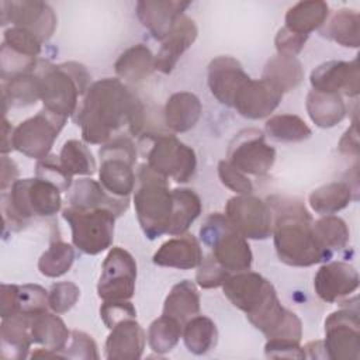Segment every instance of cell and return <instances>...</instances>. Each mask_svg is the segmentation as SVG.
Wrapping results in <instances>:
<instances>
[{
	"label": "cell",
	"instance_id": "6da1fadb",
	"mask_svg": "<svg viewBox=\"0 0 360 360\" xmlns=\"http://www.w3.org/2000/svg\"><path fill=\"white\" fill-rule=\"evenodd\" d=\"M143 112V104L127 84L120 79L104 77L90 84L72 117L86 143L104 145L122 127L131 135H139Z\"/></svg>",
	"mask_w": 360,
	"mask_h": 360
},
{
	"label": "cell",
	"instance_id": "7a4b0ae2",
	"mask_svg": "<svg viewBox=\"0 0 360 360\" xmlns=\"http://www.w3.org/2000/svg\"><path fill=\"white\" fill-rule=\"evenodd\" d=\"M222 288L225 297L267 339L301 340V319L281 305L273 284L259 273L246 270L231 274Z\"/></svg>",
	"mask_w": 360,
	"mask_h": 360
},
{
	"label": "cell",
	"instance_id": "3957f363",
	"mask_svg": "<svg viewBox=\"0 0 360 360\" xmlns=\"http://www.w3.org/2000/svg\"><path fill=\"white\" fill-rule=\"evenodd\" d=\"M269 207L274 212L273 242L278 259L294 267H308L329 260L314 233V219L305 205L295 198L273 195Z\"/></svg>",
	"mask_w": 360,
	"mask_h": 360
},
{
	"label": "cell",
	"instance_id": "277c9868",
	"mask_svg": "<svg viewBox=\"0 0 360 360\" xmlns=\"http://www.w3.org/2000/svg\"><path fill=\"white\" fill-rule=\"evenodd\" d=\"M34 73L44 108L63 118L76 112L79 97L84 96L90 87V75L86 66L77 62L53 65L39 59Z\"/></svg>",
	"mask_w": 360,
	"mask_h": 360
},
{
	"label": "cell",
	"instance_id": "5b68a950",
	"mask_svg": "<svg viewBox=\"0 0 360 360\" xmlns=\"http://www.w3.org/2000/svg\"><path fill=\"white\" fill-rule=\"evenodd\" d=\"M60 190L42 179L15 180L10 191L1 194L6 228L20 231L35 217H52L62 207Z\"/></svg>",
	"mask_w": 360,
	"mask_h": 360
},
{
	"label": "cell",
	"instance_id": "8992f818",
	"mask_svg": "<svg viewBox=\"0 0 360 360\" xmlns=\"http://www.w3.org/2000/svg\"><path fill=\"white\" fill-rule=\"evenodd\" d=\"M138 222L148 239L167 233L172 219L173 198L167 179L153 172L146 163L138 169V188L134 194Z\"/></svg>",
	"mask_w": 360,
	"mask_h": 360
},
{
	"label": "cell",
	"instance_id": "52a82bcc",
	"mask_svg": "<svg viewBox=\"0 0 360 360\" xmlns=\"http://www.w3.org/2000/svg\"><path fill=\"white\" fill-rule=\"evenodd\" d=\"M201 242L211 249L212 257L231 274L250 270L253 255L242 236L221 212L210 214L200 228Z\"/></svg>",
	"mask_w": 360,
	"mask_h": 360
},
{
	"label": "cell",
	"instance_id": "ba28073f",
	"mask_svg": "<svg viewBox=\"0 0 360 360\" xmlns=\"http://www.w3.org/2000/svg\"><path fill=\"white\" fill-rule=\"evenodd\" d=\"M101 186L115 197H128L135 187L136 148L127 135H118L98 149Z\"/></svg>",
	"mask_w": 360,
	"mask_h": 360
},
{
	"label": "cell",
	"instance_id": "9c48e42d",
	"mask_svg": "<svg viewBox=\"0 0 360 360\" xmlns=\"http://www.w3.org/2000/svg\"><path fill=\"white\" fill-rule=\"evenodd\" d=\"M63 219L72 231L75 248L86 255H98L111 246L117 215L105 208L82 210L66 207L62 211Z\"/></svg>",
	"mask_w": 360,
	"mask_h": 360
},
{
	"label": "cell",
	"instance_id": "30bf717a",
	"mask_svg": "<svg viewBox=\"0 0 360 360\" xmlns=\"http://www.w3.org/2000/svg\"><path fill=\"white\" fill-rule=\"evenodd\" d=\"M148 166L163 177H172L177 183H187L195 173V152L172 134H148Z\"/></svg>",
	"mask_w": 360,
	"mask_h": 360
},
{
	"label": "cell",
	"instance_id": "8fae6325",
	"mask_svg": "<svg viewBox=\"0 0 360 360\" xmlns=\"http://www.w3.org/2000/svg\"><path fill=\"white\" fill-rule=\"evenodd\" d=\"M68 118L48 110L20 122L13 131V148L22 155L41 160L46 158Z\"/></svg>",
	"mask_w": 360,
	"mask_h": 360
},
{
	"label": "cell",
	"instance_id": "7c38bea8",
	"mask_svg": "<svg viewBox=\"0 0 360 360\" xmlns=\"http://www.w3.org/2000/svg\"><path fill=\"white\" fill-rule=\"evenodd\" d=\"M325 356L332 360L360 359V319L357 308H342L325 319Z\"/></svg>",
	"mask_w": 360,
	"mask_h": 360
},
{
	"label": "cell",
	"instance_id": "4fadbf2b",
	"mask_svg": "<svg viewBox=\"0 0 360 360\" xmlns=\"http://www.w3.org/2000/svg\"><path fill=\"white\" fill-rule=\"evenodd\" d=\"M228 162L245 174L264 176L276 162V149L266 142L260 129L248 128L229 143Z\"/></svg>",
	"mask_w": 360,
	"mask_h": 360
},
{
	"label": "cell",
	"instance_id": "5bb4252c",
	"mask_svg": "<svg viewBox=\"0 0 360 360\" xmlns=\"http://www.w3.org/2000/svg\"><path fill=\"white\" fill-rule=\"evenodd\" d=\"M225 215L232 226L246 239L263 240L271 235L273 212L266 201L250 194L228 200Z\"/></svg>",
	"mask_w": 360,
	"mask_h": 360
},
{
	"label": "cell",
	"instance_id": "9a60e30c",
	"mask_svg": "<svg viewBox=\"0 0 360 360\" xmlns=\"http://www.w3.org/2000/svg\"><path fill=\"white\" fill-rule=\"evenodd\" d=\"M136 263L129 252L112 248L103 262L97 294L103 301L129 300L135 292Z\"/></svg>",
	"mask_w": 360,
	"mask_h": 360
},
{
	"label": "cell",
	"instance_id": "2e32d148",
	"mask_svg": "<svg viewBox=\"0 0 360 360\" xmlns=\"http://www.w3.org/2000/svg\"><path fill=\"white\" fill-rule=\"evenodd\" d=\"M1 25L13 22L37 35L41 42L48 41L56 28V14L53 8L44 1H1L0 3Z\"/></svg>",
	"mask_w": 360,
	"mask_h": 360
},
{
	"label": "cell",
	"instance_id": "e0dca14e",
	"mask_svg": "<svg viewBox=\"0 0 360 360\" xmlns=\"http://www.w3.org/2000/svg\"><path fill=\"white\" fill-rule=\"evenodd\" d=\"M314 90L339 93L349 97H356L360 91L359 60L354 58L350 62L329 60L316 66L309 76Z\"/></svg>",
	"mask_w": 360,
	"mask_h": 360
},
{
	"label": "cell",
	"instance_id": "ac0fdd59",
	"mask_svg": "<svg viewBox=\"0 0 360 360\" xmlns=\"http://www.w3.org/2000/svg\"><path fill=\"white\" fill-rule=\"evenodd\" d=\"M283 94L263 79H249L233 97L232 107L236 112L249 120L269 117L280 104Z\"/></svg>",
	"mask_w": 360,
	"mask_h": 360
},
{
	"label": "cell",
	"instance_id": "d6986e66",
	"mask_svg": "<svg viewBox=\"0 0 360 360\" xmlns=\"http://www.w3.org/2000/svg\"><path fill=\"white\" fill-rule=\"evenodd\" d=\"M357 270L345 262H329L319 267L314 278V288L325 302H336L359 288Z\"/></svg>",
	"mask_w": 360,
	"mask_h": 360
},
{
	"label": "cell",
	"instance_id": "ffe728a7",
	"mask_svg": "<svg viewBox=\"0 0 360 360\" xmlns=\"http://www.w3.org/2000/svg\"><path fill=\"white\" fill-rule=\"evenodd\" d=\"M190 4L179 0H141L136 3V15L155 39L163 41Z\"/></svg>",
	"mask_w": 360,
	"mask_h": 360
},
{
	"label": "cell",
	"instance_id": "44dd1931",
	"mask_svg": "<svg viewBox=\"0 0 360 360\" xmlns=\"http://www.w3.org/2000/svg\"><path fill=\"white\" fill-rule=\"evenodd\" d=\"M249 79L240 62L232 56H217L208 65V87L212 96L228 107H232L235 94Z\"/></svg>",
	"mask_w": 360,
	"mask_h": 360
},
{
	"label": "cell",
	"instance_id": "7402d4cb",
	"mask_svg": "<svg viewBox=\"0 0 360 360\" xmlns=\"http://www.w3.org/2000/svg\"><path fill=\"white\" fill-rule=\"evenodd\" d=\"M198 34L194 20L183 14L172 32L162 41L160 49L155 56V70H159L165 75L172 73L176 68L181 55L193 45Z\"/></svg>",
	"mask_w": 360,
	"mask_h": 360
},
{
	"label": "cell",
	"instance_id": "603a6c76",
	"mask_svg": "<svg viewBox=\"0 0 360 360\" xmlns=\"http://www.w3.org/2000/svg\"><path fill=\"white\" fill-rule=\"evenodd\" d=\"M68 202L70 207L82 210L105 208L112 211L117 217H120L129 205L128 197L108 195L101 183L89 177L79 179L73 183L72 188H69Z\"/></svg>",
	"mask_w": 360,
	"mask_h": 360
},
{
	"label": "cell",
	"instance_id": "cb8c5ba5",
	"mask_svg": "<svg viewBox=\"0 0 360 360\" xmlns=\"http://www.w3.org/2000/svg\"><path fill=\"white\" fill-rule=\"evenodd\" d=\"M146 335L135 319L117 323L105 340V357L110 360H138L142 357Z\"/></svg>",
	"mask_w": 360,
	"mask_h": 360
},
{
	"label": "cell",
	"instance_id": "d4e9b609",
	"mask_svg": "<svg viewBox=\"0 0 360 360\" xmlns=\"http://www.w3.org/2000/svg\"><path fill=\"white\" fill-rule=\"evenodd\" d=\"M152 260L162 267L188 270L200 266L202 262V250L195 236L184 233L162 243Z\"/></svg>",
	"mask_w": 360,
	"mask_h": 360
},
{
	"label": "cell",
	"instance_id": "484cf974",
	"mask_svg": "<svg viewBox=\"0 0 360 360\" xmlns=\"http://www.w3.org/2000/svg\"><path fill=\"white\" fill-rule=\"evenodd\" d=\"M30 314H15L3 318L0 326L1 353L4 359H25L32 342Z\"/></svg>",
	"mask_w": 360,
	"mask_h": 360
},
{
	"label": "cell",
	"instance_id": "4316f807",
	"mask_svg": "<svg viewBox=\"0 0 360 360\" xmlns=\"http://www.w3.org/2000/svg\"><path fill=\"white\" fill-rule=\"evenodd\" d=\"M202 112L200 98L190 91L172 94L165 104V124L173 132H186L195 127Z\"/></svg>",
	"mask_w": 360,
	"mask_h": 360
},
{
	"label": "cell",
	"instance_id": "83f0119b",
	"mask_svg": "<svg viewBox=\"0 0 360 360\" xmlns=\"http://www.w3.org/2000/svg\"><path fill=\"white\" fill-rule=\"evenodd\" d=\"M58 315L59 314H55L53 311L48 312V309L37 314H30V328L34 343H38L45 349L62 353L70 339V330Z\"/></svg>",
	"mask_w": 360,
	"mask_h": 360
},
{
	"label": "cell",
	"instance_id": "f1b7e54d",
	"mask_svg": "<svg viewBox=\"0 0 360 360\" xmlns=\"http://www.w3.org/2000/svg\"><path fill=\"white\" fill-rule=\"evenodd\" d=\"M305 107L312 122L319 128H332L346 117V104L339 93L311 90L307 94Z\"/></svg>",
	"mask_w": 360,
	"mask_h": 360
},
{
	"label": "cell",
	"instance_id": "f546056e",
	"mask_svg": "<svg viewBox=\"0 0 360 360\" xmlns=\"http://www.w3.org/2000/svg\"><path fill=\"white\" fill-rule=\"evenodd\" d=\"M262 79L284 94L302 82L304 69L295 56L277 53L266 62Z\"/></svg>",
	"mask_w": 360,
	"mask_h": 360
},
{
	"label": "cell",
	"instance_id": "4dcf8cb0",
	"mask_svg": "<svg viewBox=\"0 0 360 360\" xmlns=\"http://www.w3.org/2000/svg\"><path fill=\"white\" fill-rule=\"evenodd\" d=\"M114 70L120 79L139 83L155 70V56L146 45H134L120 55Z\"/></svg>",
	"mask_w": 360,
	"mask_h": 360
},
{
	"label": "cell",
	"instance_id": "1f68e13d",
	"mask_svg": "<svg viewBox=\"0 0 360 360\" xmlns=\"http://www.w3.org/2000/svg\"><path fill=\"white\" fill-rule=\"evenodd\" d=\"M200 314V294L195 284L183 280L174 284L163 304V315L172 316L183 325Z\"/></svg>",
	"mask_w": 360,
	"mask_h": 360
},
{
	"label": "cell",
	"instance_id": "d6a6232c",
	"mask_svg": "<svg viewBox=\"0 0 360 360\" xmlns=\"http://www.w3.org/2000/svg\"><path fill=\"white\" fill-rule=\"evenodd\" d=\"M172 219L167 233L174 236L184 235L201 214V200L191 188H174L172 190Z\"/></svg>",
	"mask_w": 360,
	"mask_h": 360
},
{
	"label": "cell",
	"instance_id": "836d02e7",
	"mask_svg": "<svg viewBox=\"0 0 360 360\" xmlns=\"http://www.w3.org/2000/svg\"><path fill=\"white\" fill-rule=\"evenodd\" d=\"M329 15V6L325 1H300L288 8L285 14V25L288 30L309 35V32L321 28Z\"/></svg>",
	"mask_w": 360,
	"mask_h": 360
},
{
	"label": "cell",
	"instance_id": "e575fe53",
	"mask_svg": "<svg viewBox=\"0 0 360 360\" xmlns=\"http://www.w3.org/2000/svg\"><path fill=\"white\" fill-rule=\"evenodd\" d=\"M356 193L347 181H332L315 188L309 194L311 208L321 215L335 214L349 205L352 200H356Z\"/></svg>",
	"mask_w": 360,
	"mask_h": 360
},
{
	"label": "cell",
	"instance_id": "d590c367",
	"mask_svg": "<svg viewBox=\"0 0 360 360\" xmlns=\"http://www.w3.org/2000/svg\"><path fill=\"white\" fill-rule=\"evenodd\" d=\"M323 37L346 48L360 45V15L350 8L338 10L321 31Z\"/></svg>",
	"mask_w": 360,
	"mask_h": 360
},
{
	"label": "cell",
	"instance_id": "8d00e7d4",
	"mask_svg": "<svg viewBox=\"0 0 360 360\" xmlns=\"http://www.w3.org/2000/svg\"><path fill=\"white\" fill-rule=\"evenodd\" d=\"M181 336L187 350L200 356L215 347L218 330L212 319L204 315H195L183 325Z\"/></svg>",
	"mask_w": 360,
	"mask_h": 360
},
{
	"label": "cell",
	"instance_id": "74e56055",
	"mask_svg": "<svg viewBox=\"0 0 360 360\" xmlns=\"http://www.w3.org/2000/svg\"><path fill=\"white\" fill-rule=\"evenodd\" d=\"M1 93L4 107H25L35 104L39 100V89L34 70L1 80Z\"/></svg>",
	"mask_w": 360,
	"mask_h": 360
},
{
	"label": "cell",
	"instance_id": "f35d334b",
	"mask_svg": "<svg viewBox=\"0 0 360 360\" xmlns=\"http://www.w3.org/2000/svg\"><path fill=\"white\" fill-rule=\"evenodd\" d=\"M314 233L319 246L332 257L335 250L346 248L350 233L346 222L335 215H323L314 221Z\"/></svg>",
	"mask_w": 360,
	"mask_h": 360
},
{
	"label": "cell",
	"instance_id": "ab89813d",
	"mask_svg": "<svg viewBox=\"0 0 360 360\" xmlns=\"http://www.w3.org/2000/svg\"><path fill=\"white\" fill-rule=\"evenodd\" d=\"M266 134L278 142H302L312 134L307 122L294 114H278L264 124Z\"/></svg>",
	"mask_w": 360,
	"mask_h": 360
},
{
	"label": "cell",
	"instance_id": "60d3db41",
	"mask_svg": "<svg viewBox=\"0 0 360 360\" xmlns=\"http://www.w3.org/2000/svg\"><path fill=\"white\" fill-rule=\"evenodd\" d=\"M183 333V323L177 319L162 315L155 319L148 329V343L149 347L158 353H169L177 343Z\"/></svg>",
	"mask_w": 360,
	"mask_h": 360
},
{
	"label": "cell",
	"instance_id": "b9f144b4",
	"mask_svg": "<svg viewBox=\"0 0 360 360\" xmlns=\"http://www.w3.org/2000/svg\"><path fill=\"white\" fill-rule=\"evenodd\" d=\"M59 160L65 170L75 176H91L96 172V159L86 143L77 139H69L63 143Z\"/></svg>",
	"mask_w": 360,
	"mask_h": 360
},
{
	"label": "cell",
	"instance_id": "7bdbcfd3",
	"mask_svg": "<svg viewBox=\"0 0 360 360\" xmlns=\"http://www.w3.org/2000/svg\"><path fill=\"white\" fill-rule=\"evenodd\" d=\"M75 262V249L63 240H53L38 260V270L46 277H60L66 274Z\"/></svg>",
	"mask_w": 360,
	"mask_h": 360
},
{
	"label": "cell",
	"instance_id": "ee69618b",
	"mask_svg": "<svg viewBox=\"0 0 360 360\" xmlns=\"http://www.w3.org/2000/svg\"><path fill=\"white\" fill-rule=\"evenodd\" d=\"M3 44L11 51L37 59L41 53V39L31 31L21 27H10L4 31Z\"/></svg>",
	"mask_w": 360,
	"mask_h": 360
},
{
	"label": "cell",
	"instance_id": "f6af8a7d",
	"mask_svg": "<svg viewBox=\"0 0 360 360\" xmlns=\"http://www.w3.org/2000/svg\"><path fill=\"white\" fill-rule=\"evenodd\" d=\"M35 172L38 179L52 183L60 191H69V188L72 187L73 176L65 170V167L59 160V156L56 155H48L46 158L38 160L35 166Z\"/></svg>",
	"mask_w": 360,
	"mask_h": 360
},
{
	"label": "cell",
	"instance_id": "bcb514c9",
	"mask_svg": "<svg viewBox=\"0 0 360 360\" xmlns=\"http://www.w3.org/2000/svg\"><path fill=\"white\" fill-rule=\"evenodd\" d=\"M80 288L72 281H59L51 285L48 291V302L55 314H65L77 302Z\"/></svg>",
	"mask_w": 360,
	"mask_h": 360
},
{
	"label": "cell",
	"instance_id": "7dc6e473",
	"mask_svg": "<svg viewBox=\"0 0 360 360\" xmlns=\"http://www.w3.org/2000/svg\"><path fill=\"white\" fill-rule=\"evenodd\" d=\"M20 314H37L49 308L48 291L38 284L18 285Z\"/></svg>",
	"mask_w": 360,
	"mask_h": 360
},
{
	"label": "cell",
	"instance_id": "c3c4849f",
	"mask_svg": "<svg viewBox=\"0 0 360 360\" xmlns=\"http://www.w3.org/2000/svg\"><path fill=\"white\" fill-rule=\"evenodd\" d=\"M229 276L231 273L226 271L210 253L197 267L195 281L201 288H217L224 285Z\"/></svg>",
	"mask_w": 360,
	"mask_h": 360
},
{
	"label": "cell",
	"instance_id": "681fc988",
	"mask_svg": "<svg viewBox=\"0 0 360 360\" xmlns=\"http://www.w3.org/2000/svg\"><path fill=\"white\" fill-rule=\"evenodd\" d=\"M65 357L70 359H98L97 345L93 338L82 330H72L70 339L62 352Z\"/></svg>",
	"mask_w": 360,
	"mask_h": 360
},
{
	"label": "cell",
	"instance_id": "f907efd6",
	"mask_svg": "<svg viewBox=\"0 0 360 360\" xmlns=\"http://www.w3.org/2000/svg\"><path fill=\"white\" fill-rule=\"evenodd\" d=\"M218 177L221 183L236 194H250L253 191V184L250 179L233 167L228 160H221L218 163Z\"/></svg>",
	"mask_w": 360,
	"mask_h": 360
},
{
	"label": "cell",
	"instance_id": "816d5d0a",
	"mask_svg": "<svg viewBox=\"0 0 360 360\" xmlns=\"http://www.w3.org/2000/svg\"><path fill=\"white\" fill-rule=\"evenodd\" d=\"M100 316H101L104 325L108 329H112L117 323H120L122 321L135 319L136 309L128 300L104 301L100 307Z\"/></svg>",
	"mask_w": 360,
	"mask_h": 360
},
{
	"label": "cell",
	"instance_id": "f5cc1de1",
	"mask_svg": "<svg viewBox=\"0 0 360 360\" xmlns=\"http://www.w3.org/2000/svg\"><path fill=\"white\" fill-rule=\"evenodd\" d=\"M264 354L271 359H305V347L291 339H267Z\"/></svg>",
	"mask_w": 360,
	"mask_h": 360
},
{
	"label": "cell",
	"instance_id": "db71d44e",
	"mask_svg": "<svg viewBox=\"0 0 360 360\" xmlns=\"http://www.w3.org/2000/svg\"><path fill=\"white\" fill-rule=\"evenodd\" d=\"M308 37L309 35L298 34V32H294V31L288 30L287 27H283V28L278 30V32L276 35V39H274L276 49L281 55L295 56L302 51Z\"/></svg>",
	"mask_w": 360,
	"mask_h": 360
},
{
	"label": "cell",
	"instance_id": "11a10c76",
	"mask_svg": "<svg viewBox=\"0 0 360 360\" xmlns=\"http://www.w3.org/2000/svg\"><path fill=\"white\" fill-rule=\"evenodd\" d=\"M20 314L18 302V285L1 284L0 285V315L7 318Z\"/></svg>",
	"mask_w": 360,
	"mask_h": 360
},
{
	"label": "cell",
	"instance_id": "9f6ffc18",
	"mask_svg": "<svg viewBox=\"0 0 360 360\" xmlns=\"http://www.w3.org/2000/svg\"><path fill=\"white\" fill-rule=\"evenodd\" d=\"M339 150L343 155H353L354 158L359 156V132L356 120L353 121L352 127L345 132L339 142Z\"/></svg>",
	"mask_w": 360,
	"mask_h": 360
},
{
	"label": "cell",
	"instance_id": "6f0895ef",
	"mask_svg": "<svg viewBox=\"0 0 360 360\" xmlns=\"http://www.w3.org/2000/svg\"><path fill=\"white\" fill-rule=\"evenodd\" d=\"M0 176H1V180H0V187H1V191H6L7 187H11L18 176V169H17V165L13 159L7 158L6 155L1 156L0 159Z\"/></svg>",
	"mask_w": 360,
	"mask_h": 360
},
{
	"label": "cell",
	"instance_id": "680465c9",
	"mask_svg": "<svg viewBox=\"0 0 360 360\" xmlns=\"http://www.w3.org/2000/svg\"><path fill=\"white\" fill-rule=\"evenodd\" d=\"M3 131H4V136H3V146H1V153H7L10 150H13V128L10 127L8 121L4 118V127H3Z\"/></svg>",
	"mask_w": 360,
	"mask_h": 360
}]
</instances>
